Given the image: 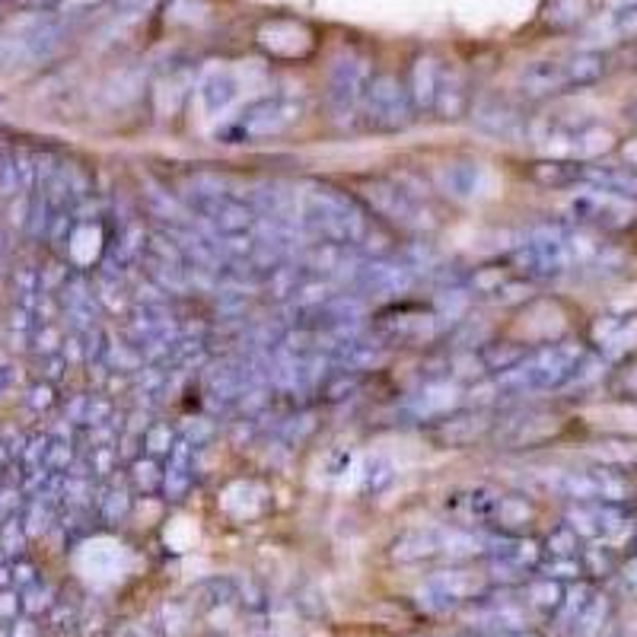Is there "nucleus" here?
Instances as JSON below:
<instances>
[{"label":"nucleus","mask_w":637,"mask_h":637,"mask_svg":"<svg viewBox=\"0 0 637 637\" xmlns=\"http://www.w3.org/2000/svg\"><path fill=\"white\" fill-rule=\"evenodd\" d=\"M300 227L309 243L360 246V239L373 227V214L354 195L338 192L332 185L309 188L300 201Z\"/></svg>","instance_id":"nucleus-1"},{"label":"nucleus","mask_w":637,"mask_h":637,"mask_svg":"<svg viewBox=\"0 0 637 637\" xmlns=\"http://www.w3.org/2000/svg\"><path fill=\"white\" fill-rule=\"evenodd\" d=\"M303 115V106L290 96H268L246 106L233 122L217 131V141L223 144H246V141H265V137H278L290 125H297Z\"/></svg>","instance_id":"nucleus-2"},{"label":"nucleus","mask_w":637,"mask_h":637,"mask_svg":"<svg viewBox=\"0 0 637 637\" xmlns=\"http://www.w3.org/2000/svg\"><path fill=\"white\" fill-rule=\"evenodd\" d=\"M373 71H370V61L364 55H357V51L344 48L341 55L332 61V71H329V112H332V122L348 128L360 118V102H364L367 93V83H370Z\"/></svg>","instance_id":"nucleus-3"},{"label":"nucleus","mask_w":637,"mask_h":637,"mask_svg":"<svg viewBox=\"0 0 637 637\" xmlns=\"http://www.w3.org/2000/svg\"><path fill=\"white\" fill-rule=\"evenodd\" d=\"M411 109L405 83L395 74H373L367 83L364 102H360V118L376 134H399L411 125Z\"/></svg>","instance_id":"nucleus-4"},{"label":"nucleus","mask_w":637,"mask_h":637,"mask_svg":"<svg viewBox=\"0 0 637 637\" xmlns=\"http://www.w3.org/2000/svg\"><path fill=\"white\" fill-rule=\"evenodd\" d=\"M567 217L577 227H590L602 233H622L637 223V201L625 195L602 192V188H590L567 198Z\"/></svg>","instance_id":"nucleus-5"},{"label":"nucleus","mask_w":637,"mask_h":637,"mask_svg":"<svg viewBox=\"0 0 637 637\" xmlns=\"http://www.w3.org/2000/svg\"><path fill=\"white\" fill-rule=\"evenodd\" d=\"M364 208L383 223L402 230H424L427 227V211L421 198H415L402 182L392 179H367L360 185V198Z\"/></svg>","instance_id":"nucleus-6"},{"label":"nucleus","mask_w":637,"mask_h":637,"mask_svg":"<svg viewBox=\"0 0 637 637\" xmlns=\"http://www.w3.org/2000/svg\"><path fill=\"white\" fill-rule=\"evenodd\" d=\"M494 411L491 408H459L434 418L427 427V437L440 450H466L478 440L494 434Z\"/></svg>","instance_id":"nucleus-7"},{"label":"nucleus","mask_w":637,"mask_h":637,"mask_svg":"<svg viewBox=\"0 0 637 637\" xmlns=\"http://www.w3.org/2000/svg\"><path fill=\"white\" fill-rule=\"evenodd\" d=\"M188 211L198 214L208 227L214 230V236H227V233H249L255 227V208L243 198H233L227 192H198L188 198Z\"/></svg>","instance_id":"nucleus-8"},{"label":"nucleus","mask_w":637,"mask_h":637,"mask_svg":"<svg viewBox=\"0 0 637 637\" xmlns=\"http://www.w3.org/2000/svg\"><path fill=\"white\" fill-rule=\"evenodd\" d=\"M415 287V271L402 258H364L351 281V294L357 297H402Z\"/></svg>","instance_id":"nucleus-9"},{"label":"nucleus","mask_w":637,"mask_h":637,"mask_svg":"<svg viewBox=\"0 0 637 637\" xmlns=\"http://www.w3.org/2000/svg\"><path fill=\"white\" fill-rule=\"evenodd\" d=\"M469 118L478 134L494 137V141H523L529 134V118L504 96H481L472 102Z\"/></svg>","instance_id":"nucleus-10"},{"label":"nucleus","mask_w":637,"mask_h":637,"mask_svg":"<svg viewBox=\"0 0 637 637\" xmlns=\"http://www.w3.org/2000/svg\"><path fill=\"white\" fill-rule=\"evenodd\" d=\"M590 341L596 344V354L609 367L628 364L631 357H637V313L599 316L590 329Z\"/></svg>","instance_id":"nucleus-11"},{"label":"nucleus","mask_w":637,"mask_h":637,"mask_svg":"<svg viewBox=\"0 0 637 637\" xmlns=\"http://www.w3.org/2000/svg\"><path fill=\"white\" fill-rule=\"evenodd\" d=\"M520 90L529 99H548L567 93V74H564V61H532L520 71Z\"/></svg>","instance_id":"nucleus-12"},{"label":"nucleus","mask_w":637,"mask_h":637,"mask_svg":"<svg viewBox=\"0 0 637 637\" xmlns=\"http://www.w3.org/2000/svg\"><path fill=\"white\" fill-rule=\"evenodd\" d=\"M440 61L434 55H418L415 64L408 71V102L415 112H434V99H437V83H440Z\"/></svg>","instance_id":"nucleus-13"},{"label":"nucleus","mask_w":637,"mask_h":637,"mask_svg":"<svg viewBox=\"0 0 637 637\" xmlns=\"http://www.w3.org/2000/svg\"><path fill=\"white\" fill-rule=\"evenodd\" d=\"M472 109V93H469V83L459 71H446L440 67V83H437V99H434V112L446 122H456V118L469 115Z\"/></svg>","instance_id":"nucleus-14"},{"label":"nucleus","mask_w":637,"mask_h":637,"mask_svg":"<svg viewBox=\"0 0 637 637\" xmlns=\"http://www.w3.org/2000/svg\"><path fill=\"white\" fill-rule=\"evenodd\" d=\"M529 354H532V348H529V344H523V341L494 338V341L481 344L478 360H481V370H485V376H504V373L520 370Z\"/></svg>","instance_id":"nucleus-15"},{"label":"nucleus","mask_w":637,"mask_h":637,"mask_svg":"<svg viewBox=\"0 0 637 637\" xmlns=\"http://www.w3.org/2000/svg\"><path fill=\"white\" fill-rule=\"evenodd\" d=\"M555 437V418L552 415H516L504 424V443L510 450H529Z\"/></svg>","instance_id":"nucleus-16"},{"label":"nucleus","mask_w":637,"mask_h":637,"mask_svg":"<svg viewBox=\"0 0 637 637\" xmlns=\"http://www.w3.org/2000/svg\"><path fill=\"white\" fill-rule=\"evenodd\" d=\"M526 176L542 185V188H574L583 185V163L571 160V157H548V160H536L529 163Z\"/></svg>","instance_id":"nucleus-17"},{"label":"nucleus","mask_w":637,"mask_h":637,"mask_svg":"<svg viewBox=\"0 0 637 637\" xmlns=\"http://www.w3.org/2000/svg\"><path fill=\"white\" fill-rule=\"evenodd\" d=\"M583 185L602 188V192L625 195L637 201V166H596L583 163Z\"/></svg>","instance_id":"nucleus-18"},{"label":"nucleus","mask_w":637,"mask_h":637,"mask_svg":"<svg viewBox=\"0 0 637 637\" xmlns=\"http://www.w3.org/2000/svg\"><path fill=\"white\" fill-rule=\"evenodd\" d=\"M532 520H536V507L529 504L526 494H501L488 523H494L504 536H520Z\"/></svg>","instance_id":"nucleus-19"},{"label":"nucleus","mask_w":637,"mask_h":637,"mask_svg":"<svg viewBox=\"0 0 637 637\" xmlns=\"http://www.w3.org/2000/svg\"><path fill=\"white\" fill-rule=\"evenodd\" d=\"M198 93H201V102H204V112H208V115H223L236 102L239 83H236V77L230 71H214V74H208L201 80Z\"/></svg>","instance_id":"nucleus-20"},{"label":"nucleus","mask_w":637,"mask_h":637,"mask_svg":"<svg viewBox=\"0 0 637 637\" xmlns=\"http://www.w3.org/2000/svg\"><path fill=\"white\" fill-rule=\"evenodd\" d=\"M593 459L602 469H615V472H634L637 469V440L628 437H609L593 443Z\"/></svg>","instance_id":"nucleus-21"},{"label":"nucleus","mask_w":637,"mask_h":637,"mask_svg":"<svg viewBox=\"0 0 637 637\" xmlns=\"http://www.w3.org/2000/svg\"><path fill=\"white\" fill-rule=\"evenodd\" d=\"M456 402H462V395L450 380H430L415 399V411H418V418L434 421V418L446 415Z\"/></svg>","instance_id":"nucleus-22"},{"label":"nucleus","mask_w":637,"mask_h":637,"mask_svg":"<svg viewBox=\"0 0 637 637\" xmlns=\"http://www.w3.org/2000/svg\"><path fill=\"white\" fill-rule=\"evenodd\" d=\"M606 55L602 51H577L564 61V74L571 90H583V86H593L606 77Z\"/></svg>","instance_id":"nucleus-23"},{"label":"nucleus","mask_w":637,"mask_h":637,"mask_svg":"<svg viewBox=\"0 0 637 637\" xmlns=\"http://www.w3.org/2000/svg\"><path fill=\"white\" fill-rule=\"evenodd\" d=\"M590 20V0H545L542 23L548 29H574Z\"/></svg>","instance_id":"nucleus-24"},{"label":"nucleus","mask_w":637,"mask_h":637,"mask_svg":"<svg viewBox=\"0 0 637 637\" xmlns=\"http://www.w3.org/2000/svg\"><path fill=\"white\" fill-rule=\"evenodd\" d=\"M443 192L456 198V201H469L478 195V188H481V169L478 163H453V166H446L443 169Z\"/></svg>","instance_id":"nucleus-25"},{"label":"nucleus","mask_w":637,"mask_h":637,"mask_svg":"<svg viewBox=\"0 0 637 637\" xmlns=\"http://www.w3.org/2000/svg\"><path fill=\"white\" fill-rule=\"evenodd\" d=\"M392 555L399 558V561H421V558H434V555H440L437 532H434V529H415V532H405V536L395 539Z\"/></svg>","instance_id":"nucleus-26"},{"label":"nucleus","mask_w":637,"mask_h":637,"mask_svg":"<svg viewBox=\"0 0 637 637\" xmlns=\"http://www.w3.org/2000/svg\"><path fill=\"white\" fill-rule=\"evenodd\" d=\"M147 233H144V227L137 220H128L125 227H118V233H115V239H112V246H109V255L112 258H118V262L122 265H128V262H134V258H141L144 252H147Z\"/></svg>","instance_id":"nucleus-27"},{"label":"nucleus","mask_w":637,"mask_h":637,"mask_svg":"<svg viewBox=\"0 0 637 637\" xmlns=\"http://www.w3.org/2000/svg\"><path fill=\"white\" fill-rule=\"evenodd\" d=\"M510 278H513V268L507 262H491L466 274V290H472L478 297H494Z\"/></svg>","instance_id":"nucleus-28"},{"label":"nucleus","mask_w":637,"mask_h":637,"mask_svg":"<svg viewBox=\"0 0 637 637\" xmlns=\"http://www.w3.org/2000/svg\"><path fill=\"white\" fill-rule=\"evenodd\" d=\"M561 599H564V583L558 580H548V577H536L526 587V602H529V609H536L539 615L545 618H552L561 606Z\"/></svg>","instance_id":"nucleus-29"},{"label":"nucleus","mask_w":637,"mask_h":637,"mask_svg":"<svg viewBox=\"0 0 637 637\" xmlns=\"http://www.w3.org/2000/svg\"><path fill=\"white\" fill-rule=\"evenodd\" d=\"M609 609H612L609 596L593 593V596L587 599V606H583V612L577 615L574 634H577V637H599L602 628H606V622H609Z\"/></svg>","instance_id":"nucleus-30"},{"label":"nucleus","mask_w":637,"mask_h":637,"mask_svg":"<svg viewBox=\"0 0 637 637\" xmlns=\"http://www.w3.org/2000/svg\"><path fill=\"white\" fill-rule=\"evenodd\" d=\"M160 485H163V469H160V462L153 459V456H137V459L131 462V488H134L137 494L150 497V494L160 491Z\"/></svg>","instance_id":"nucleus-31"},{"label":"nucleus","mask_w":637,"mask_h":637,"mask_svg":"<svg viewBox=\"0 0 637 637\" xmlns=\"http://www.w3.org/2000/svg\"><path fill=\"white\" fill-rule=\"evenodd\" d=\"M360 383H364V376H360V373L335 367V370L322 380L319 395H322L325 402H341V399H348V395H354V392L360 389Z\"/></svg>","instance_id":"nucleus-32"},{"label":"nucleus","mask_w":637,"mask_h":637,"mask_svg":"<svg viewBox=\"0 0 637 637\" xmlns=\"http://www.w3.org/2000/svg\"><path fill=\"white\" fill-rule=\"evenodd\" d=\"M593 596V590L587 587V583H574V587H567L564 590V599H561V606L558 612L552 615L558 628H574L577 622V615L583 612V606H587V599Z\"/></svg>","instance_id":"nucleus-33"},{"label":"nucleus","mask_w":637,"mask_h":637,"mask_svg":"<svg viewBox=\"0 0 637 637\" xmlns=\"http://www.w3.org/2000/svg\"><path fill=\"white\" fill-rule=\"evenodd\" d=\"M99 516L106 523H122L125 516L131 513V491L125 485H109L99 497Z\"/></svg>","instance_id":"nucleus-34"},{"label":"nucleus","mask_w":637,"mask_h":637,"mask_svg":"<svg viewBox=\"0 0 637 637\" xmlns=\"http://www.w3.org/2000/svg\"><path fill=\"white\" fill-rule=\"evenodd\" d=\"M542 552H545V558H580V536L564 523L545 539Z\"/></svg>","instance_id":"nucleus-35"},{"label":"nucleus","mask_w":637,"mask_h":637,"mask_svg":"<svg viewBox=\"0 0 637 637\" xmlns=\"http://www.w3.org/2000/svg\"><path fill=\"white\" fill-rule=\"evenodd\" d=\"M141 443H144V453L160 459L172 450V443H176V430H172L166 421H150L147 430L141 434Z\"/></svg>","instance_id":"nucleus-36"},{"label":"nucleus","mask_w":637,"mask_h":637,"mask_svg":"<svg viewBox=\"0 0 637 637\" xmlns=\"http://www.w3.org/2000/svg\"><path fill=\"white\" fill-rule=\"evenodd\" d=\"M195 485V472L192 469H176V466H166L163 469V485H160V494L166 497V501L179 504L188 497V491H192Z\"/></svg>","instance_id":"nucleus-37"},{"label":"nucleus","mask_w":637,"mask_h":637,"mask_svg":"<svg viewBox=\"0 0 637 637\" xmlns=\"http://www.w3.org/2000/svg\"><path fill=\"white\" fill-rule=\"evenodd\" d=\"M77 462V450L74 443L67 437H51L48 443V453H45V469L55 472V475H67L71 472V466Z\"/></svg>","instance_id":"nucleus-38"},{"label":"nucleus","mask_w":637,"mask_h":637,"mask_svg":"<svg viewBox=\"0 0 637 637\" xmlns=\"http://www.w3.org/2000/svg\"><path fill=\"white\" fill-rule=\"evenodd\" d=\"M29 344L39 357L58 354L64 344V332L58 329V322H36V329L29 332Z\"/></svg>","instance_id":"nucleus-39"},{"label":"nucleus","mask_w":637,"mask_h":637,"mask_svg":"<svg viewBox=\"0 0 637 637\" xmlns=\"http://www.w3.org/2000/svg\"><path fill=\"white\" fill-rule=\"evenodd\" d=\"M536 571H539V577L558 580V583H571V580H580L583 561L580 558H542Z\"/></svg>","instance_id":"nucleus-40"},{"label":"nucleus","mask_w":637,"mask_h":637,"mask_svg":"<svg viewBox=\"0 0 637 637\" xmlns=\"http://www.w3.org/2000/svg\"><path fill=\"white\" fill-rule=\"evenodd\" d=\"M580 561H583V574H596V577H606L612 574V567H615V555H612V548L599 539H593L590 548H583L580 552Z\"/></svg>","instance_id":"nucleus-41"},{"label":"nucleus","mask_w":637,"mask_h":637,"mask_svg":"<svg viewBox=\"0 0 637 637\" xmlns=\"http://www.w3.org/2000/svg\"><path fill=\"white\" fill-rule=\"evenodd\" d=\"M567 526H571L580 539H599V516H596V504H574L567 510Z\"/></svg>","instance_id":"nucleus-42"},{"label":"nucleus","mask_w":637,"mask_h":637,"mask_svg":"<svg viewBox=\"0 0 637 637\" xmlns=\"http://www.w3.org/2000/svg\"><path fill=\"white\" fill-rule=\"evenodd\" d=\"M86 466H90L93 478H112V472H118V446H93V450H86Z\"/></svg>","instance_id":"nucleus-43"},{"label":"nucleus","mask_w":637,"mask_h":637,"mask_svg":"<svg viewBox=\"0 0 637 637\" xmlns=\"http://www.w3.org/2000/svg\"><path fill=\"white\" fill-rule=\"evenodd\" d=\"M48 443H51L48 434H36V437H29V440L23 443V450H20V466H23V472H32V469H42V466H45Z\"/></svg>","instance_id":"nucleus-44"},{"label":"nucleus","mask_w":637,"mask_h":637,"mask_svg":"<svg viewBox=\"0 0 637 637\" xmlns=\"http://www.w3.org/2000/svg\"><path fill=\"white\" fill-rule=\"evenodd\" d=\"M10 157H13V166H16V176H20L23 192L32 195V188H36V153L26 150V147H16V150H10Z\"/></svg>","instance_id":"nucleus-45"},{"label":"nucleus","mask_w":637,"mask_h":637,"mask_svg":"<svg viewBox=\"0 0 637 637\" xmlns=\"http://www.w3.org/2000/svg\"><path fill=\"white\" fill-rule=\"evenodd\" d=\"M529 290H532V281H526V278H513L497 290V294L491 297L494 303H501V306H516V303H526L529 300Z\"/></svg>","instance_id":"nucleus-46"},{"label":"nucleus","mask_w":637,"mask_h":637,"mask_svg":"<svg viewBox=\"0 0 637 637\" xmlns=\"http://www.w3.org/2000/svg\"><path fill=\"white\" fill-rule=\"evenodd\" d=\"M115 418V402L109 399V395H90L86 399V418H83V427L90 424H106Z\"/></svg>","instance_id":"nucleus-47"},{"label":"nucleus","mask_w":637,"mask_h":637,"mask_svg":"<svg viewBox=\"0 0 637 637\" xmlns=\"http://www.w3.org/2000/svg\"><path fill=\"white\" fill-rule=\"evenodd\" d=\"M16 195H26L23 185H20V176H16V166H13V157H7L4 163H0V198H16Z\"/></svg>","instance_id":"nucleus-48"},{"label":"nucleus","mask_w":637,"mask_h":637,"mask_svg":"<svg viewBox=\"0 0 637 637\" xmlns=\"http://www.w3.org/2000/svg\"><path fill=\"white\" fill-rule=\"evenodd\" d=\"M201 593L208 596V606H220V602L236 599V583L233 580H208Z\"/></svg>","instance_id":"nucleus-49"},{"label":"nucleus","mask_w":637,"mask_h":637,"mask_svg":"<svg viewBox=\"0 0 637 637\" xmlns=\"http://www.w3.org/2000/svg\"><path fill=\"white\" fill-rule=\"evenodd\" d=\"M26 402H29V408L32 411H48L51 405H55V386L51 383H36L29 389V395H26Z\"/></svg>","instance_id":"nucleus-50"},{"label":"nucleus","mask_w":637,"mask_h":637,"mask_svg":"<svg viewBox=\"0 0 637 637\" xmlns=\"http://www.w3.org/2000/svg\"><path fill=\"white\" fill-rule=\"evenodd\" d=\"M214 437V424L208 418H195V427H185L182 430V440H188L195 446V450H201L204 443H208Z\"/></svg>","instance_id":"nucleus-51"},{"label":"nucleus","mask_w":637,"mask_h":637,"mask_svg":"<svg viewBox=\"0 0 637 637\" xmlns=\"http://www.w3.org/2000/svg\"><path fill=\"white\" fill-rule=\"evenodd\" d=\"M67 367H71V364H67L61 351H58V354H48V357H42V380L55 386V383L61 380V376H64V370H67Z\"/></svg>","instance_id":"nucleus-52"},{"label":"nucleus","mask_w":637,"mask_h":637,"mask_svg":"<svg viewBox=\"0 0 637 637\" xmlns=\"http://www.w3.org/2000/svg\"><path fill=\"white\" fill-rule=\"evenodd\" d=\"M618 587H622L625 596L637 599V552L622 564V571H618Z\"/></svg>","instance_id":"nucleus-53"},{"label":"nucleus","mask_w":637,"mask_h":637,"mask_svg":"<svg viewBox=\"0 0 637 637\" xmlns=\"http://www.w3.org/2000/svg\"><path fill=\"white\" fill-rule=\"evenodd\" d=\"M615 29L622 36H637V7H625L615 13Z\"/></svg>","instance_id":"nucleus-54"},{"label":"nucleus","mask_w":637,"mask_h":637,"mask_svg":"<svg viewBox=\"0 0 637 637\" xmlns=\"http://www.w3.org/2000/svg\"><path fill=\"white\" fill-rule=\"evenodd\" d=\"M392 481V472L386 462H373L370 466V475H367V485H373V491H380L383 485H389Z\"/></svg>","instance_id":"nucleus-55"},{"label":"nucleus","mask_w":637,"mask_h":637,"mask_svg":"<svg viewBox=\"0 0 637 637\" xmlns=\"http://www.w3.org/2000/svg\"><path fill=\"white\" fill-rule=\"evenodd\" d=\"M147 4H150V0H112V7L118 13H141Z\"/></svg>","instance_id":"nucleus-56"},{"label":"nucleus","mask_w":637,"mask_h":637,"mask_svg":"<svg viewBox=\"0 0 637 637\" xmlns=\"http://www.w3.org/2000/svg\"><path fill=\"white\" fill-rule=\"evenodd\" d=\"M13 466V453H10V446L7 443H0V478H4Z\"/></svg>","instance_id":"nucleus-57"},{"label":"nucleus","mask_w":637,"mask_h":637,"mask_svg":"<svg viewBox=\"0 0 637 637\" xmlns=\"http://www.w3.org/2000/svg\"><path fill=\"white\" fill-rule=\"evenodd\" d=\"M13 580H23V583H32L36 580V571H32L29 564H16L13 567Z\"/></svg>","instance_id":"nucleus-58"},{"label":"nucleus","mask_w":637,"mask_h":637,"mask_svg":"<svg viewBox=\"0 0 637 637\" xmlns=\"http://www.w3.org/2000/svg\"><path fill=\"white\" fill-rule=\"evenodd\" d=\"M10 383V370L7 367H0V389H4Z\"/></svg>","instance_id":"nucleus-59"},{"label":"nucleus","mask_w":637,"mask_h":637,"mask_svg":"<svg viewBox=\"0 0 637 637\" xmlns=\"http://www.w3.org/2000/svg\"><path fill=\"white\" fill-rule=\"evenodd\" d=\"M7 252V236H4V230H0V255Z\"/></svg>","instance_id":"nucleus-60"},{"label":"nucleus","mask_w":637,"mask_h":637,"mask_svg":"<svg viewBox=\"0 0 637 637\" xmlns=\"http://www.w3.org/2000/svg\"><path fill=\"white\" fill-rule=\"evenodd\" d=\"M510 637H539V634H532V631H516V634H510Z\"/></svg>","instance_id":"nucleus-61"},{"label":"nucleus","mask_w":637,"mask_h":637,"mask_svg":"<svg viewBox=\"0 0 637 637\" xmlns=\"http://www.w3.org/2000/svg\"><path fill=\"white\" fill-rule=\"evenodd\" d=\"M631 118H634V122H637V106H634V109H631Z\"/></svg>","instance_id":"nucleus-62"},{"label":"nucleus","mask_w":637,"mask_h":637,"mask_svg":"<svg viewBox=\"0 0 637 637\" xmlns=\"http://www.w3.org/2000/svg\"><path fill=\"white\" fill-rule=\"evenodd\" d=\"M459 637H475V634H459Z\"/></svg>","instance_id":"nucleus-63"}]
</instances>
